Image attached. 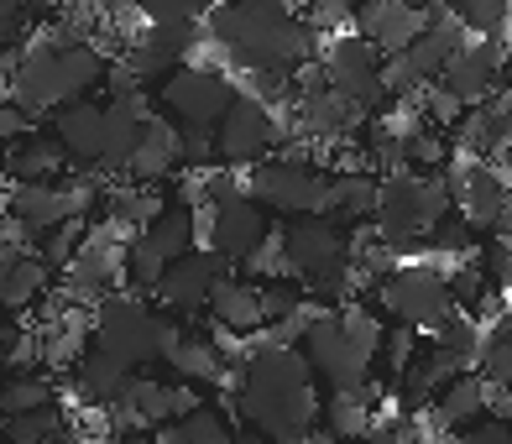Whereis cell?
<instances>
[{"label":"cell","instance_id":"6da1fadb","mask_svg":"<svg viewBox=\"0 0 512 444\" xmlns=\"http://www.w3.org/2000/svg\"><path fill=\"white\" fill-rule=\"evenodd\" d=\"M199 32L246 74L293 79L319 53V32L298 16V0H215Z\"/></svg>","mask_w":512,"mask_h":444},{"label":"cell","instance_id":"7a4b0ae2","mask_svg":"<svg viewBox=\"0 0 512 444\" xmlns=\"http://www.w3.org/2000/svg\"><path fill=\"white\" fill-rule=\"evenodd\" d=\"M230 387H236L241 424L251 434H262L267 444H298L319 424L324 397L314 392V371L304 361V350H293L283 340L251 345Z\"/></svg>","mask_w":512,"mask_h":444},{"label":"cell","instance_id":"3957f363","mask_svg":"<svg viewBox=\"0 0 512 444\" xmlns=\"http://www.w3.org/2000/svg\"><path fill=\"white\" fill-rule=\"evenodd\" d=\"M105 74H110V58L89 37H79L68 21H58V27H42L21 42V53L6 68V89L21 110L48 115L68 100L95 95Z\"/></svg>","mask_w":512,"mask_h":444},{"label":"cell","instance_id":"277c9868","mask_svg":"<svg viewBox=\"0 0 512 444\" xmlns=\"http://www.w3.org/2000/svg\"><path fill=\"white\" fill-rule=\"evenodd\" d=\"M450 173H413V168H392L387 178H377V236L387 251H403L413 241H424L434 220L450 215Z\"/></svg>","mask_w":512,"mask_h":444},{"label":"cell","instance_id":"5b68a950","mask_svg":"<svg viewBox=\"0 0 512 444\" xmlns=\"http://www.w3.org/2000/svg\"><path fill=\"white\" fill-rule=\"evenodd\" d=\"M89 340H95V350L136 371L168 356V345L178 340V324L162 319L142 293H105L95 303V319H89Z\"/></svg>","mask_w":512,"mask_h":444},{"label":"cell","instance_id":"8992f818","mask_svg":"<svg viewBox=\"0 0 512 444\" xmlns=\"http://www.w3.org/2000/svg\"><path fill=\"white\" fill-rule=\"evenodd\" d=\"M246 194L267 209V215H324V194H330V173H319L314 162H293V157H262L251 162Z\"/></svg>","mask_w":512,"mask_h":444},{"label":"cell","instance_id":"52a82bcc","mask_svg":"<svg viewBox=\"0 0 512 444\" xmlns=\"http://www.w3.org/2000/svg\"><path fill=\"white\" fill-rule=\"evenodd\" d=\"M236 95L241 89L230 84L225 68L209 63H178L168 79H157V110L178 126H215Z\"/></svg>","mask_w":512,"mask_h":444},{"label":"cell","instance_id":"ba28073f","mask_svg":"<svg viewBox=\"0 0 512 444\" xmlns=\"http://www.w3.org/2000/svg\"><path fill=\"white\" fill-rule=\"evenodd\" d=\"M288 115H277L262 95H236L230 100V110L215 121V157L225 162V168H251V162H262L272 147L288 142L283 126Z\"/></svg>","mask_w":512,"mask_h":444},{"label":"cell","instance_id":"9c48e42d","mask_svg":"<svg viewBox=\"0 0 512 444\" xmlns=\"http://www.w3.org/2000/svg\"><path fill=\"white\" fill-rule=\"evenodd\" d=\"M377 303L408 324V330H434L455 303H450V277L429 267V262H408V267H392L382 283H377Z\"/></svg>","mask_w":512,"mask_h":444},{"label":"cell","instance_id":"30bf717a","mask_svg":"<svg viewBox=\"0 0 512 444\" xmlns=\"http://www.w3.org/2000/svg\"><path fill=\"white\" fill-rule=\"evenodd\" d=\"M194 215H199V236H204V246L215 251V256H225L230 267H236L251 246H262V241L272 236L267 209L256 204L246 189H241V194H230V199L194 204Z\"/></svg>","mask_w":512,"mask_h":444},{"label":"cell","instance_id":"8fae6325","mask_svg":"<svg viewBox=\"0 0 512 444\" xmlns=\"http://www.w3.org/2000/svg\"><path fill=\"white\" fill-rule=\"evenodd\" d=\"M298 350H304V361L314 377L330 382L335 387H366V371H371V356L345 335V324L335 309H319L309 324H304V335H298Z\"/></svg>","mask_w":512,"mask_h":444},{"label":"cell","instance_id":"7c38bea8","mask_svg":"<svg viewBox=\"0 0 512 444\" xmlns=\"http://www.w3.org/2000/svg\"><path fill=\"white\" fill-rule=\"evenodd\" d=\"M502 68H507V42L502 37H476V42H460L450 53V63L439 68V84L471 110V105H486L497 95Z\"/></svg>","mask_w":512,"mask_h":444},{"label":"cell","instance_id":"4fadbf2b","mask_svg":"<svg viewBox=\"0 0 512 444\" xmlns=\"http://www.w3.org/2000/svg\"><path fill=\"white\" fill-rule=\"evenodd\" d=\"M283 256L309 283V277L351 262V236H345V225L324 220V215H298V220H283Z\"/></svg>","mask_w":512,"mask_h":444},{"label":"cell","instance_id":"5bb4252c","mask_svg":"<svg viewBox=\"0 0 512 444\" xmlns=\"http://www.w3.org/2000/svg\"><path fill=\"white\" fill-rule=\"evenodd\" d=\"M230 272V262L225 256H215V251H183V256H173L168 267H162V277H157V298L168 303L173 314H204V303H209V288L220 283V277Z\"/></svg>","mask_w":512,"mask_h":444},{"label":"cell","instance_id":"9a60e30c","mask_svg":"<svg viewBox=\"0 0 512 444\" xmlns=\"http://www.w3.org/2000/svg\"><path fill=\"white\" fill-rule=\"evenodd\" d=\"M74 215H79V194H74V183H58V178L53 183H11V194H6V220L27 241H37L42 230H53Z\"/></svg>","mask_w":512,"mask_h":444},{"label":"cell","instance_id":"2e32d148","mask_svg":"<svg viewBox=\"0 0 512 444\" xmlns=\"http://www.w3.org/2000/svg\"><path fill=\"white\" fill-rule=\"evenodd\" d=\"M63 272H68V288H74L79 298H105L126 272V246L115 241V225L89 230V236L79 241V251L68 256Z\"/></svg>","mask_w":512,"mask_h":444},{"label":"cell","instance_id":"e0dca14e","mask_svg":"<svg viewBox=\"0 0 512 444\" xmlns=\"http://www.w3.org/2000/svg\"><path fill=\"white\" fill-rule=\"evenodd\" d=\"M178 168H183V131L162 110H152L131 157H126V173H131V183H168Z\"/></svg>","mask_w":512,"mask_h":444},{"label":"cell","instance_id":"ac0fdd59","mask_svg":"<svg viewBox=\"0 0 512 444\" xmlns=\"http://www.w3.org/2000/svg\"><path fill=\"white\" fill-rule=\"evenodd\" d=\"M351 21H356V32L371 42V48L387 58V53L408 48V42L424 32L429 11H424V6H413V0H361Z\"/></svg>","mask_w":512,"mask_h":444},{"label":"cell","instance_id":"d6986e66","mask_svg":"<svg viewBox=\"0 0 512 444\" xmlns=\"http://www.w3.org/2000/svg\"><path fill=\"white\" fill-rule=\"evenodd\" d=\"M53 136L63 142L68 162H79V168L100 173L105 162V105L100 100H68L53 110Z\"/></svg>","mask_w":512,"mask_h":444},{"label":"cell","instance_id":"ffe728a7","mask_svg":"<svg viewBox=\"0 0 512 444\" xmlns=\"http://www.w3.org/2000/svg\"><path fill=\"white\" fill-rule=\"evenodd\" d=\"M450 194L460 199V220L471 230H497L502 220V204H507V178L497 168H450Z\"/></svg>","mask_w":512,"mask_h":444},{"label":"cell","instance_id":"44dd1931","mask_svg":"<svg viewBox=\"0 0 512 444\" xmlns=\"http://www.w3.org/2000/svg\"><path fill=\"white\" fill-rule=\"evenodd\" d=\"M74 162H68V152H63V142L53 136V126L48 131H27V136H16V142L6 147V157H0V173H11V183H53V178H63Z\"/></svg>","mask_w":512,"mask_h":444},{"label":"cell","instance_id":"7402d4cb","mask_svg":"<svg viewBox=\"0 0 512 444\" xmlns=\"http://www.w3.org/2000/svg\"><path fill=\"white\" fill-rule=\"evenodd\" d=\"M48 293V262L21 241H0V314H21Z\"/></svg>","mask_w":512,"mask_h":444},{"label":"cell","instance_id":"603a6c76","mask_svg":"<svg viewBox=\"0 0 512 444\" xmlns=\"http://www.w3.org/2000/svg\"><path fill=\"white\" fill-rule=\"evenodd\" d=\"M131 382H136V371L121 366L115 356H105V350H89V356H79V366H74V387H79V397H84L89 408H105V413L126 403Z\"/></svg>","mask_w":512,"mask_h":444},{"label":"cell","instance_id":"cb8c5ba5","mask_svg":"<svg viewBox=\"0 0 512 444\" xmlns=\"http://www.w3.org/2000/svg\"><path fill=\"white\" fill-rule=\"evenodd\" d=\"M209 319H215V330L225 335H256L262 330V303H256V283H246V277H220L215 288H209Z\"/></svg>","mask_w":512,"mask_h":444},{"label":"cell","instance_id":"d4e9b609","mask_svg":"<svg viewBox=\"0 0 512 444\" xmlns=\"http://www.w3.org/2000/svg\"><path fill=\"white\" fill-rule=\"evenodd\" d=\"M314 63L324 68V79H330V89H345V84H356V79H366L371 68L382 63V53L371 48V42L361 37V32H335L324 48L314 53Z\"/></svg>","mask_w":512,"mask_h":444},{"label":"cell","instance_id":"484cf974","mask_svg":"<svg viewBox=\"0 0 512 444\" xmlns=\"http://www.w3.org/2000/svg\"><path fill=\"white\" fill-rule=\"evenodd\" d=\"M429 340H434L429 356L445 361L450 377H460V371H476V356H481V324H476V314H465V309L455 314V309H450V314L429 330Z\"/></svg>","mask_w":512,"mask_h":444},{"label":"cell","instance_id":"4316f807","mask_svg":"<svg viewBox=\"0 0 512 444\" xmlns=\"http://www.w3.org/2000/svg\"><path fill=\"white\" fill-rule=\"evenodd\" d=\"M486 397H492V382L481 371H460V377H450L434 392V418L445 429H465L476 418H486Z\"/></svg>","mask_w":512,"mask_h":444},{"label":"cell","instance_id":"83f0119b","mask_svg":"<svg viewBox=\"0 0 512 444\" xmlns=\"http://www.w3.org/2000/svg\"><path fill=\"white\" fill-rule=\"evenodd\" d=\"M136 241L152 246L162 262H173V256L194 251V246H199V215H194V204H168L157 220H147L142 230H136Z\"/></svg>","mask_w":512,"mask_h":444},{"label":"cell","instance_id":"f1b7e54d","mask_svg":"<svg viewBox=\"0 0 512 444\" xmlns=\"http://www.w3.org/2000/svg\"><path fill=\"white\" fill-rule=\"evenodd\" d=\"M371 382L366 387H335L330 397H324V408H319V424L324 434H335V439H361L371 429V418H377V408H371Z\"/></svg>","mask_w":512,"mask_h":444},{"label":"cell","instance_id":"f546056e","mask_svg":"<svg viewBox=\"0 0 512 444\" xmlns=\"http://www.w3.org/2000/svg\"><path fill=\"white\" fill-rule=\"evenodd\" d=\"M377 209V173H335L330 178V194H324V220L335 225H356V220H371Z\"/></svg>","mask_w":512,"mask_h":444},{"label":"cell","instance_id":"4dcf8cb0","mask_svg":"<svg viewBox=\"0 0 512 444\" xmlns=\"http://www.w3.org/2000/svg\"><path fill=\"white\" fill-rule=\"evenodd\" d=\"M168 371H173V382H220V371H225V356H220V345L215 340H204V335H183L168 345Z\"/></svg>","mask_w":512,"mask_h":444},{"label":"cell","instance_id":"1f68e13d","mask_svg":"<svg viewBox=\"0 0 512 444\" xmlns=\"http://www.w3.org/2000/svg\"><path fill=\"white\" fill-rule=\"evenodd\" d=\"M450 147H455L460 157H471V162H486V157L502 147V121H497V110H492V105L460 110V121L450 126Z\"/></svg>","mask_w":512,"mask_h":444},{"label":"cell","instance_id":"d6a6232c","mask_svg":"<svg viewBox=\"0 0 512 444\" xmlns=\"http://www.w3.org/2000/svg\"><path fill=\"white\" fill-rule=\"evenodd\" d=\"M42 403H53V382L37 366H6V377H0V418L32 413Z\"/></svg>","mask_w":512,"mask_h":444},{"label":"cell","instance_id":"836d02e7","mask_svg":"<svg viewBox=\"0 0 512 444\" xmlns=\"http://www.w3.org/2000/svg\"><path fill=\"white\" fill-rule=\"evenodd\" d=\"M476 371H481L492 387H512V314H507V309L492 319V330H481Z\"/></svg>","mask_w":512,"mask_h":444},{"label":"cell","instance_id":"e575fe53","mask_svg":"<svg viewBox=\"0 0 512 444\" xmlns=\"http://www.w3.org/2000/svg\"><path fill=\"white\" fill-rule=\"evenodd\" d=\"M0 439H6V444H58L63 439V408L58 403H42L32 413L0 418Z\"/></svg>","mask_w":512,"mask_h":444},{"label":"cell","instance_id":"d590c367","mask_svg":"<svg viewBox=\"0 0 512 444\" xmlns=\"http://www.w3.org/2000/svg\"><path fill=\"white\" fill-rule=\"evenodd\" d=\"M445 6L476 37H507V27H512V0H445Z\"/></svg>","mask_w":512,"mask_h":444},{"label":"cell","instance_id":"8d00e7d4","mask_svg":"<svg viewBox=\"0 0 512 444\" xmlns=\"http://www.w3.org/2000/svg\"><path fill=\"white\" fill-rule=\"evenodd\" d=\"M450 131H439V126H418V131H408L403 136V168H413V173H434L439 162H450Z\"/></svg>","mask_w":512,"mask_h":444},{"label":"cell","instance_id":"74e56055","mask_svg":"<svg viewBox=\"0 0 512 444\" xmlns=\"http://www.w3.org/2000/svg\"><path fill=\"white\" fill-rule=\"evenodd\" d=\"M236 267H241L246 283H272V277H288V272H293V267H288V256H283V236H277V230H272L262 246H251Z\"/></svg>","mask_w":512,"mask_h":444},{"label":"cell","instance_id":"f35d334b","mask_svg":"<svg viewBox=\"0 0 512 444\" xmlns=\"http://www.w3.org/2000/svg\"><path fill=\"white\" fill-rule=\"evenodd\" d=\"M173 424L183 429V444H236V429L215 408H194L189 418H173Z\"/></svg>","mask_w":512,"mask_h":444},{"label":"cell","instance_id":"ab89813d","mask_svg":"<svg viewBox=\"0 0 512 444\" xmlns=\"http://www.w3.org/2000/svg\"><path fill=\"white\" fill-rule=\"evenodd\" d=\"M89 236V230H84V215H74V220H63V225H53V230H42V262H48V267H68V256H74L79 251V241Z\"/></svg>","mask_w":512,"mask_h":444},{"label":"cell","instance_id":"60d3db41","mask_svg":"<svg viewBox=\"0 0 512 444\" xmlns=\"http://www.w3.org/2000/svg\"><path fill=\"white\" fill-rule=\"evenodd\" d=\"M215 0H136V11L147 21H204Z\"/></svg>","mask_w":512,"mask_h":444},{"label":"cell","instance_id":"b9f144b4","mask_svg":"<svg viewBox=\"0 0 512 444\" xmlns=\"http://www.w3.org/2000/svg\"><path fill=\"white\" fill-rule=\"evenodd\" d=\"M162 267H168V262H162L152 246H142V241L131 236V246H126V277H131V283H136V288H157Z\"/></svg>","mask_w":512,"mask_h":444},{"label":"cell","instance_id":"7bdbcfd3","mask_svg":"<svg viewBox=\"0 0 512 444\" xmlns=\"http://www.w3.org/2000/svg\"><path fill=\"white\" fill-rule=\"evenodd\" d=\"M183 131V168L204 173L215 162V126H178Z\"/></svg>","mask_w":512,"mask_h":444},{"label":"cell","instance_id":"ee69618b","mask_svg":"<svg viewBox=\"0 0 512 444\" xmlns=\"http://www.w3.org/2000/svg\"><path fill=\"white\" fill-rule=\"evenodd\" d=\"M445 277H450V303H455V309L476 314V303H481V293H486V272H481V267H455V272H445Z\"/></svg>","mask_w":512,"mask_h":444},{"label":"cell","instance_id":"f6af8a7d","mask_svg":"<svg viewBox=\"0 0 512 444\" xmlns=\"http://www.w3.org/2000/svg\"><path fill=\"white\" fill-rule=\"evenodd\" d=\"M382 356H387V366L403 377V371L418 361V335L408 330V324H403V330H387V335H382Z\"/></svg>","mask_w":512,"mask_h":444},{"label":"cell","instance_id":"bcb514c9","mask_svg":"<svg viewBox=\"0 0 512 444\" xmlns=\"http://www.w3.org/2000/svg\"><path fill=\"white\" fill-rule=\"evenodd\" d=\"M356 6L361 0H309V11H304V21L319 32V27H345V21L356 16Z\"/></svg>","mask_w":512,"mask_h":444},{"label":"cell","instance_id":"7dc6e473","mask_svg":"<svg viewBox=\"0 0 512 444\" xmlns=\"http://www.w3.org/2000/svg\"><path fill=\"white\" fill-rule=\"evenodd\" d=\"M32 126H37L32 110H21L16 100H0V147H11L16 136H27Z\"/></svg>","mask_w":512,"mask_h":444},{"label":"cell","instance_id":"c3c4849f","mask_svg":"<svg viewBox=\"0 0 512 444\" xmlns=\"http://www.w3.org/2000/svg\"><path fill=\"white\" fill-rule=\"evenodd\" d=\"M32 0H0V42H6L16 27H21V16H27Z\"/></svg>","mask_w":512,"mask_h":444},{"label":"cell","instance_id":"681fc988","mask_svg":"<svg viewBox=\"0 0 512 444\" xmlns=\"http://www.w3.org/2000/svg\"><path fill=\"white\" fill-rule=\"evenodd\" d=\"M105 444H152V429H110Z\"/></svg>","mask_w":512,"mask_h":444},{"label":"cell","instance_id":"f907efd6","mask_svg":"<svg viewBox=\"0 0 512 444\" xmlns=\"http://www.w3.org/2000/svg\"><path fill=\"white\" fill-rule=\"evenodd\" d=\"M298 444H340V439H335V434H324V429H309V434L298 439Z\"/></svg>","mask_w":512,"mask_h":444},{"label":"cell","instance_id":"816d5d0a","mask_svg":"<svg viewBox=\"0 0 512 444\" xmlns=\"http://www.w3.org/2000/svg\"><path fill=\"white\" fill-rule=\"evenodd\" d=\"M502 178H512V142H507V152H502V168H497Z\"/></svg>","mask_w":512,"mask_h":444},{"label":"cell","instance_id":"f5cc1de1","mask_svg":"<svg viewBox=\"0 0 512 444\" xmlns=\"http://www.w3.org/2000/svg\"><path fill=\"white\" fill-rule=\"evenodd\" d=\"M236 444H267V439H262V434H251V429H241V434H236Z\"/></svg>","mask_w":512,"mask_h":444},{"label":"cell","instance_id":"db71d44e","mask_svg":"<svg viewBox=\"0 0 512 444\" xmlns=\"http://www.w3.org/2000/svg\"><path fill=\"white\" fill-rule=\"evenodd\" d=\"M100 6H110V11H121V6H136V0H100Z\"/></svg>","mask_w":512,"mask_h":444},{"label":"cell","instance_id":"11a10c76","mask_svg":"<svg viewBox=\"0 0 512 444\" xmlns=\"http://www.w3.org/2000/svg\"><path fill=\"white\" fill-rule=\"evenodd\" d=\"M0 377H6V345H0Z\"/></svg>","mask_w":512,"mask_h":444},{"label":"cell","instance_id":"9f6ffc18","mask_svg":"<svg viewBox=\"0 0 512 444\" xmlns=\"http://www.w3.org/2000/svg\"><path fill=\"white\" fill-rule=\"evenodd\" d=\"M0 84H6V68H0Z\"/></svg>","mask_w":512,"mask_h":444}]
</instances>
